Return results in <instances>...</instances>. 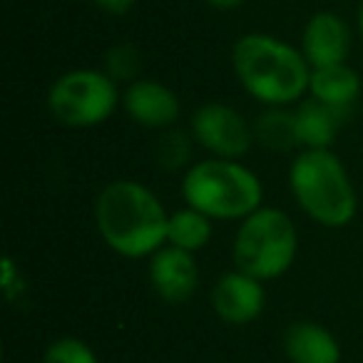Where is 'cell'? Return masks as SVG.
Wrapping results in <instances>:
<instances>
[{"label":"cell","instance_id":"cell-1","mask_svg":"<svg viewBox=\"0 0 363 363\" xmlns=\"http://www.w3.org/2000/svg\"><path fill=\"white\" fill-rule=\"evenodd\" d=\"M95 224L102 242L125 259L152 257L167 244V214L150 187L135 179H115L95 199Z\"/></svg>","mask_w":363,"mask_h":363},{"label":"cell","instance_id":"cell-2","mask_svg":"<svg viewBox=\"0 0 363 363\" xmlns=\"http://www.w3.org/2000/svg\"><path fill=\"white\" fill-rule=\"evenodd\" d=\"M239 85L264 107H289L308 92L311 65L301 48L269 33H247L232 48Z\"/></svg>","mask_w":363,"mask_h":363},{"label":"cell","instance_id":"cell-3","mask_svg":"<svg viewBox=\"0 0 363 363\" xmlns=\"http://www.w3.org/2000/svg\"><path fill=\"white\" fill-rule=\"evenodd\" d=\"M289 187L308 219L341 229L358 212V194L343 162L331 150H301L289 167Z\"/></svg>","mask_w":363,"mask_h":363},{"label":"cell","instance_id":"cell-4","mask_svg":"<svg viewBox=\"0 0 363 363\" xmlns=\"http://www.w3.org/2000/svg\"><path fill=\"white\" fill-rule=\"evenodd\" d=\"M182 197L187 207L199 209L209 219L242 222L264 207V184L239 160L207 157L187 167L182 177Z\"/></svg>","mask_w":363,"mask_h":363},{"label":"cell","instance_id":"cell-5","mask_svg":"<svg viewBox=\"0 0 363 363\" xmlns=\"http://www.w3.org/2000/svg\"><path fill=\"white\" fill-rule=\"evenodd\" d=\"M298 254V229L279 207H259L239 222L234 234V267L259 281L279 279L294 267Z\"/></svg>","mask_w":363,"mask_h":363},{"label":"cell","instance_id":"cell-6","mask_svg":"<svg viewBox=\"0 0 363 363\" xmlns=\"http://www.w3.org/2000/svg\"><path fill=\"white\" fill-rule=\"evenodd\" d=\"M120 107V85L105 70L80 67L60 75L48 90V112L70 130H90Z\"/></svg>","mask_w":363,"mask_h":363},{"label":"cell","instance_id":"cell-7","mask_svg":"<svg viewBox=\"0 0 363 363\" xmlns=\"http://www.w3.org/2000/svg\"><path fill=\"white\" fill-rule=\"evenodd\" d=\"M194 142L214 157L239 160L254 145V127L247 117L224 102H204L189 122Z\"/></svg>","mask_w":363,"mask_h":363},{"label":"cell","instance_id":"cell-8","mask_svg":"<svg viewBox=\"0 0 363 363\" xmlns=\"http://www.w3.org/2000/svg\"><path fill=\"white\" fill-rule=\"evenodd\" d=\"M150 284L152 291L169 306H182L199 289V264L192 252L164 244L150 257Z\"/></svg>","mask_w":363,"mask_h":363},{"label":"cell","instance_id":"cell-9","mask_svg":"<svg viewBox=\"0 0 363 363\" xmlns=\"http://www.w3.org/2000/svg\"><path fill=\"white\" fill-rule=\"evenodd\" d=\"M122 110L145 130H169L182 115V102L172 87L160 80L140 77L122 92Z\"/></svg>","mask_w":363,"mask_h":363},{"label":"cell","instance_id":"cell-10","mask_svg":"<svg viewBox=\"0 0 363 363\" xmlns=\"http://www.w3.org/2000/svg\"><path fill=\"white\" fill-rule=\"evenodd\" d=\"M267 306V291L259 279L232 269L217 279L212 289V308L229 326H247L257 321Z\"/></svg>","mask_w":363,"mask_h":363},{"label":"cell","instance_id":"cell-11","mask_svg":"<svg viewBox=\"0 0 363 363\" xmlns=\"http://www.w3.org/2000/svg\"><path fill=\"white\" fill-rule=\"evenodd\" d=\"M351 50V30L341 16L331 11L313 13L301 33V52L311 70L346 62Z\"/></svg>","mask_w":363,"mask_h":363},{"label":"cell","instance_id":"cell-12","mask_svg":"<svg viewBox=\"0 0 363 363\" xmlns=\"http://www.w3.org/2000/svg\"><path fill=\"white\" fill-rule=\"evenodd\" d=\"M284 353L291 363H341V343L316 321H294L284 331Z\"/></svg>","mask_w":363,"mask_h":363},{"label":"cell","instance_id":"cell-13","mask_svg":"<svg viewBox=\"0 0 363 363\" xmlns=\"http://www.w3.org/2000/svg\"><path fill=\"white\" fill-rule=\"evenodd\" d=\"M294 117H296L298 145L303 150H331L333 140L341 130L343 112L333 110L313 97H306L294 107Z\"/></svg>","mask_w":363,"mask_h":363},{"label":"cell","instance_id":"cell-14","mask_svg":"<svg viewBox=\"0 0 363 363\" xmlns=\"http://www.w3.org/2000/svg\"><path fill=\"white\" fill-rule=\"evenodd\" d=\"M308 95L333 110H348L361 95V75L351 65H328L311 70L308 77Z\"/></svg>","mask_w":363,"mask_h":363},{"label":"cell","instance_id":"cell-15","mask_svg":"<svg viewBox=\"0 0 363 363\" xmlns=\"http://www.w3.org/2000/svg\"><path fill=\"white\" fill-rule=\"evenodd\" d=\"M254 127V142L272 152H291L298 145L296 132V117L289 107H267L257 120L252 122Z\"/></svg>","mask_w":363,"mask_h":363},{"label":"cell","instance_id":"cell-16","mask_svg":"<svg viewBox=\"0 0 363 363\" xmlns=\"http://www.w3.org/2000/svg\"><path fill=\"white\" fill-rule=\"evenodd\" d=\"M212 222L207 214H202L194 207L177 209L169 214V224H167V244L184 252H199L209 244L212 239Z\"/></svg>","mask_w":363,"mask_h":363},{"label":"cell","instance_id":"cell-17","mask_svg":"<svg viewBox=\"0 0 363 363\" xmlns=\"http://www.w3.org/2000/svg\"><path fill=\"white\" fill-rule=\"evenodd\" d=\"M192 132L177 130V127L164 130L155 145L157 164L167 172H179L184 167H192L189 164V160H192Z\"/></svg>","mask_w":363,"mask_h":363},{"label":"cell","instance_id":"cell-18","mask_svg":"<svg viewBox=\"0 0 363 363\" xmlns=\"http://www.w3.org/2000/svg\"><path fill=\"white\" fill-rule=\"evenodd\" d=\"M142 70V55L132 43H117L105 52V72L112 80L120 85H132L135 80H140Z\"/></svg>","mask_w":363,"mask_h":363},{"label":"cell","instance_id":"cell-19","mask_svg":"<svg viewBox=\"0 0 363 363\" xmlns=\"http://www.w3.org/2000/svg\"><path fill=\"white\" fill-rule=\"evenodd\" d=\"M43 363H100L90 346L77 336H60L45 348Z\"/></svg>","mask_w":363,"mask_h":363},{"label":"cell","instance_id":"cell-20","mask_svg":"<svg viewBox=\"0 0 363 363\" xmlns=\"http://www.w3.org/2000/svg\"><path fill=\"white\" fill-rule=\"evenodd\" d=\"M100 11L110 13V16H125L137 6V0H92Z\"/></svg>","mask_w":363,"mask_h":363},{"label":"cell","instance_id":"cell-21","mask_svg":"<svg viewBox=\"0 0 363 363\" xmlns=\"http://www.w3.org/2000/svg\"><path fill=\"white\" fill-rule=\"evenodd\" d=\"M204 3L214 11H237L244 0H204Z\"/></svg>","mask_w":363,"mask_h":363},{"label":"cell","instance_id":"cell-22","mask_svg":"<svg viewBox=\"0 0 363 363\" xmlns=\"http://www.w3.org/2000/svg\"><path fill=\"white\" fill-rule=\"evenodd\" d=\"M356 23H358V35L363 38V0H361V6H358V11H356Z\"/></svg>","mask_w":363,"mask_h":363}]
</instances>
